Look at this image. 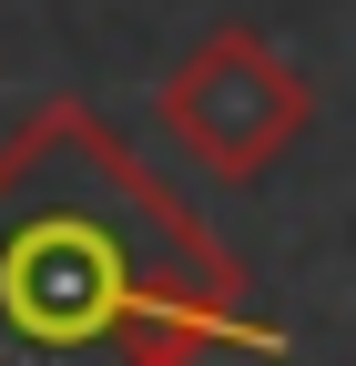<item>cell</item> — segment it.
<instances>
[{"label":"cell","instance_id":"6da1fadb","mask_svg":"<svg viewBox=\"0 0 356 366\" xmlns=\"http://www.w3.org/2000/svg\"><path fill=\"white\" fill-rule=\"evenodd\" d=\"M275 346L234 254L122 153L92 102H41L0 143V366H204Z\"/></svg>","mask_w":356,"mask_h":366},{"label":"cell","instance_id":"7a4b0ae2","mask_svg":"<svg viewBox=\"0 0 356 366\" xmlns=\"http://www.w3.org/2000/svg\"><path fill=\"white\" fill-rule=\"evenodd\" d=\"M153 112H163V132L214 183H254V173H275L295 153L305 122H316V92H305V71L264 31L224 21V31H204L194 51L153 81Z\"/></svg>","mask_w":356,"mask_h":366}]
</instances>
